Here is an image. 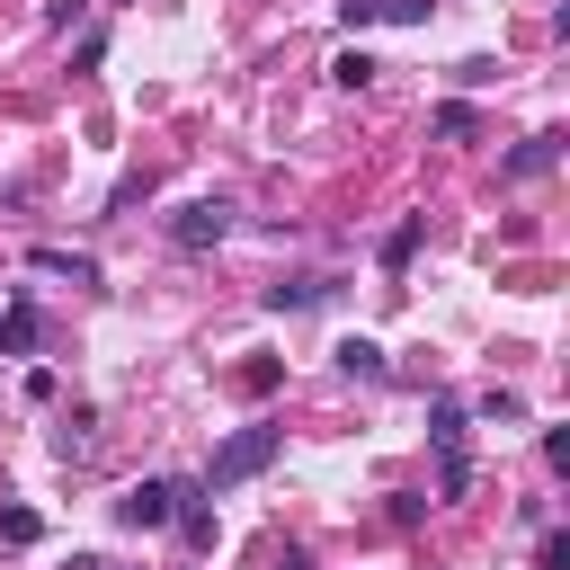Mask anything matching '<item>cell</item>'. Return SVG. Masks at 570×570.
Masks as SVG:
<instances>
[{
  "label": "cell",
  "instance_id": "1",
  "mask_svg": "<svg viewBox=\"0 0 570 570\" xmlns=\"http://www.w3.org/2000/svg\"><path fill=\"white\" fill-rule=\"evenodd\" d=\"M428 445H436V499H472V410L428 401Z\"/></svg>",
  "mask_w": 570,
  "mask_h": 570
},
{
  "label": "cell",
  "instance_id": "2",
  "mask_svg": "<svg viewBox=\"0 0 570 570\" xmlns=\"http://www.w3.org/2000/svg\"><path fill=\"white\" fill-rule=\"evenodd\" d=\"M276 445H285V428H267V419L232 428V436L214 445V463H205V490H240V481H258V472L276 463Z\"/></svg>",
  "mask_w": 570,
  "mask_h": 570
},
{
  "label": "cell",
  "instance_id": "3",
  "mask_svg": "<svg viewBox=\"0 0 570 570\" xmlns=\"http://www.w3.org/2000/svg\"><path fill=\"white\" fill-rule=\"evenodd\" d=\"M223 232H232V205H223V196H187V205L169 214V240H178V249H214Z\"/></svg>",
  "mask_w": 570,
  "mask_h": 570
},
{
  "label": "cell",
  "instance_id": "4",
  "mask_svg": "<svg viewBox=\"0 0 570 570\" xmlns=\"http://www.w3.org/2000/svg\"><path fill=\"white\" fill-rule=\"evenodd\" d=\"M169 508H178V481H134V490L116 499V525L151 534V525H169Z\"/></svg>",
  "mask_w": 570,
  "mask_h": 570
},
{
  "label": "cell",
  "instance_id": "5",
  "mask_svg": "<svg viewBox=\"0 0 570 570\" xmlns=\"http://www.w3.org/2000/svg\"><path fill=\"white\" fill-rule=\"evenodd\" d=\"M36 347H45V312L27 294H9L0 303V356H36Z\"/></svg>",
  "mask_w": 570,
  "mask_h": 570
},
{
  "label": "cell",
  "instance_id": "6",
  "mask_svg": "<svg viewBox=\"0 0 570 570\" xmlns=\"http://www.w3.org/2000/svg\"><path fill=\"white\" fill-rule=\"evenodd\" d=\"M552 160H561V125H543V134H525V142L508 151V178H543Z\"/></svg>",
  "mask_w": 570,
  "mask_h": 570
},
{
  "label": "cell",
  "instance_id": "7",
  "mask_svg": "<svg viewBox=\"0 0 570 570\" xmlns=\"http://www.w3.org/2000/svg\"><path fill=\"white\" fill-rule=\"evenodd\" d=\"M169 525L187 534V552H214V508H205L187 481H178V508H169Z\"/></svg>",
  "mask_w": 570,
  "mask_h": 570
},
{
  "label": "cell",
  "instance_id": "8",
  "mask_svg": "<svg viewBox=\"0 0 570 570\" xmlns=\"http://www.w3.org/2000/svg\"><path fill=\"white\" fill-rule=\"evenodd\" d=\"M338 285L330 276H294V285H267V312H312V303H330Z\"/></svg>",
  "mask_w": 570,
  "mask_h": 570
},
{
  "label": "cell",
  "instance_id": "9",
  "mask_svg": "<svg viewBox=\"0 0 570 570\" xmlns=\"http://www.w3.org/2000/svg\"><path fill=\"white\" fill-rule=\"evenodd\" d=\"M338 374H356V383H383V374H392V356H383L374 338H338Z\"/></svg>",
  "mask_w": 570,
  "mask_h": 570
},
{
  "label": "cell",
  "instance_id": "10",
  "mask_svg": "<svg viewBox=\"0 0 570 570\" xmlns=\"http://www.w3.org/2000/svg\"><path fill=\"white\" fill-rule=\"evenodd\" d=\"M27 267H45V276H71V285H98V258H80V249H27Z\"/></svg>",
  "mask_w": 570,
  "mask_h": 570
},
{
  "label": "cell",
  "instance_id": "11",
  "mask_svg": "<svg viewBox=\"0 0 570 570\" xmlns=\"http://www.w3.org/2000/svg\"><path fill=\"white\" fill-rule=\"evenodd\" d=\"M436 142H481V116H472L463 98H445V107H436Z\"/></svg>",
  "mask_w": 570,
  "mask_h": 570
},
{
  "label": "cell",
  "instance_id": "12",
  "mask_svg": "<svg viewBox=\"0 0 570 570\" xmlns=\"http://www.w3.org/2000/svg\"><path fill=\"white\" fill-rule=\"evenodd\" d=\"M419 232H428V223H419V214H410V223H392V232H383V267H392V276H401V267H410V258H419Z\"/></svg>",
  "mask_w": 570,
  "mask_h": 570
},
{
  "label": "cell",
  "instance_id": "13",
  "mask_svg": "<svg viewBox=\"0 0 570 570\" xmlns=\"http://www.w3.org/2000/svg\"><path fill=\"white\" fill-rule=\"evenodd\" d=\"M374 71H383V62H374V53H365V45H347V53H338V62H330V80H338V89H365V80H374Z\"/></svg>",
  "mask_w": 570,
  "mask_h": 570
},
{
  "label": "cell",
  "instance_id": "14",
  "mask_svg": "<svg viewBox=\"0 0 570 570\" xmlns=\"http://www.w3.org/2000/svg\"><path fill=\"white\" fill-rule=\"evenodd\" d=\"M232 383H240V392H249V401H267V392H276V383H285V365H276V356H249V365H240V374H232Z\"/></svg>",
  "mask_w": 570,
  "mask_h": 570
},
{
  "label": "cell",
  "instance_id": "15",
  "mask_svg": "<svg viewBox=\"0 0 570 570\" xmlns=\"http://www.w3.org/2000/svg\"><path fill=\"white\" fill-rule=\"evenodd\" d=\"M53 454H62V463H80V454H89V410H62V428H53Z\"/></svg>",
  "mask_w": 570,
  "mask_h": 570
},
{
  "label": "cell",
  "instance_id": "16",
  "mask_svg": "<svg viewBox=\"0 0 570 570\" xmlns=\"http://www.w3.org/2000/svg\"><path fill=\"white\" fill-rule=\"evenodd\" d=\"M36 534H45V517H36V508H0V543H9V552H27Z\"/></svg>",
  "mask_w": 570,
  "mask_h": 570
},
{
  "label": "cell",
  "instance_id": "17",
  "mask_svg": "<svg viewBox=\"0 0 570 570\" xmlns=\"http://www.w3.org/2000/svg\"><path fill=\"white\" fill-rule=\"evenodd\" d=\"M428 9L436 0H374V18H392V27H428Z\"/></svg>",
  "mask_w": 570,
  "mask_h": 570
},
{
  "label": "cell",
  "instance_id": "18",
  "mask_svg": "<svg viewBox=\"0 0 570 570\" xmlns=\"http://www.w3.org/2000/svg\"><path fill=\"white\" fill-rule=\"evenodd\" d=\"M481 419H490V428H499V419H525V401H517V392H481Z\"/></svg>",
  "mask_w": 570,
  "mask_h": 570
},
{
  "label": "cell",
  "instance_id": "19",
  "mask_svg": "<svg viewBox=\"0 0 570 570\" xmlns=\"http://www.w3.org/2000/svg\"><path fill=\"white\" fill-rule=\"evenodd\" d=\"M534 570H570V534H543V552H534Z\"/></svg>",
  "mask_w": 570,
  "mask_h": 570
},
{
  "label": "cell",
  "instance_id": "20",
  "mask_svg": "<svg viewBox=\"0 0 570 570\" xmlns=\"http://www.w3.org/2000/svg\"><path fill=\"white\" fill-rule=\"evenodd\" d=\"M62 570H107V561H98V552H71V561H62Z\"/></svg>",
  "mask_w": 570,
  "mask_h": 570
}]
</instances>
